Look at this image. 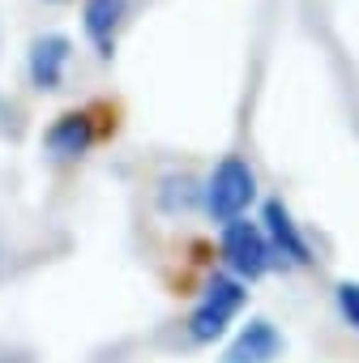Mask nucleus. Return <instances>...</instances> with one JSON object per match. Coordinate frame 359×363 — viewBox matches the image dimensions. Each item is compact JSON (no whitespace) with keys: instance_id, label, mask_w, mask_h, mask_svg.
I'll return each mask as SVG.
<instances>
[{"instance_id":"f257e3e1","label":"nucleus","mask_w":359,"mask_h":363,"mask_svg":"<svg viewBox=\"0 0 359 363\" xmlns=\"http://www.w3.org/2000/svg\"><path fill=\"white\" fill-rule=\"evenodd\" d=\"M244 308H248V282H240L223 269L201 286V295L184 320V337L193 346H214L231 333V325L244 316Z\"/></svg>"},{"instance_id":"f03ea898","label":"nucleus","mask_w":359,"mask_h":363,"mask_svg":"<svg viewBox=\"0 0 359 363\" xmlns=\"http://www.w3.org/2000/svg\"><path fill=\"white\" fill-rule=\"evenodd\" d=\"M257 171L244 154H223L214 162V171L206 175V184H201V210L227 227L236 218H248V206L257 201Z\"/></svg>"},{"instance_id":"7ed1b4c3","label":"nucleus","mask_w":359,"mask_h":363,"mask_svg":"<svg viewBox=\"0 0 359 363\" xmlns=\"http://www.w3.org/2000/svg\"><path fill=\"white\" fill-rule=\"evenodd\" d=\"M219 252H223L227 274L240 278V282H248V286L261 282V278L278 265L257 218H236V223H227V227L219 231Z\"/></svg>"},{"instance_id":"20e7f679","label":"nucleus","mask_w":359,"mask_h":363,"mask_svg":"<svg viewBox=\"0 0 359 363\" xmlns=\"http://www.w3.org/2000/svg\"><path fill=\"white\" fill-rule=\"evenodd\" d=\"M257 223H261V231L270 240V252H274V261L282 269H312V261H316L312 257V244H308L304 227L295 223V214H291V206L282 197H265Z\"/></svg>"},{"instance_id":"39448f33","label":"nucleus","mask_w":359,"mask_h":363,"mask_svg":"<svg viewBox=\"0 0 359 363\" xmlns=\"http://www.w3.org/2000/svg\"><path fill=\"white\" fill-rule=\"evenodd\" d=\"M282 350H287L282 329H278L270 316H248V320L231 333V342L223 346V359H219V363H278Z\"/></svg>"},{"instance_id":"423d86ee","label":"nucleus","mask_w":359,"mask_h":363,"mask_svg":"<svg viewBox=\"0 0 359 363\" xmlns=\"http://www.w3.org/2000/svg\"><path fill=\"white\" fill-rule=\"evenodd\" d=\"M69 60H73V39L60 35V30H48L31 43L26 52V77L35 90H60L65 86V73H69Z\"/></svg>"},{"instance_id":"0eeeda50","label":"nucleus","mask_w":359,"mask_h":363,"mask_svg":"<svg viewBox=\"0 0 359 363\" xmlns=\"http://www.w3.org/2000/svg\"><path fill=\"white\" fill-rule=\"evenodd\" d=\"M94 141H99V128H94V116H90L86 107L60 111V116L48 124V133H43V150H48L52 158H60V162L82 158Z\"/></svg>"},{"instance_id":"6e6552de","label":"nucleus","mask_w":359,"mask_h":363,"mask_svg":"<svg viewBox=\"0 0 359 363\" xmlns=\"http://www.w3.org/2000/svg\"><path fill=\"white\" fill-rule=\"evenodd\" d=\"M124 22H128V0H86L82 5V30L99 52V60L116 56V35Z\"/></svg>"},{"instance_id":"1a4fd4ad","label":"nucleus","mask_w":359,"mask_h":363,"mask_svg":"<svg viewBox=\"0 0 359 363\" xmlns=\"http://www.w3.org/2000/svg\"><path fill=\"white\" fill-rule=\"evenodd\" d=\"M333 308H338L342 325L359 337V278H342V282L333 286Z\"/></svg>"},{"instance_id":"9d476101","label":"nucleus","mask_w":359,"mask_h":363,"mask_svg":"<svg viewBox=\"0 0 359 363\" xmlns=\"http://www.w3.org/2000/svg\"><path fill=\"white\" fill-rule=\"evenodd\" d=\"M48 5H60V0H48Z\"/></svg>"}]
</instances>
